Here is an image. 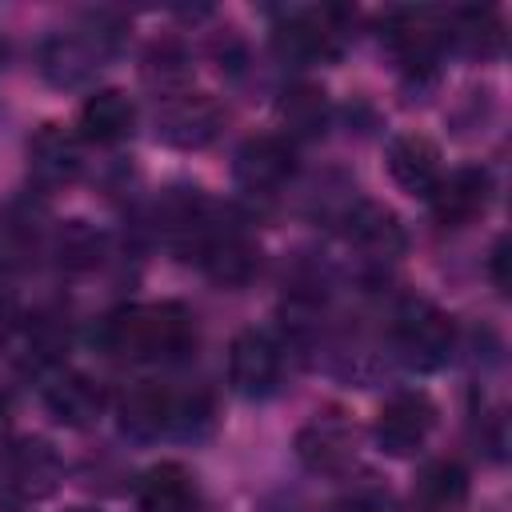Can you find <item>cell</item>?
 Listing matches in <instances>:
<instances>
[{"mask_svg": "<svg viewBox=\"0 0 512 512\" xmlns=\"http://www.w3.org/2000/svg\"><path fill=\"white\" fill-rule=\"evenodd\" d=\"M96 344L116 360H184L196 348V316L176 304H124L96 324Z\"/></svg>", "mask_w": 512, "mask_h": 512, "instance_id": "1", "label": "cell"}, {"mask_svg": "<svg viewBox=\"0 0 512 512\" xmlns=\"http://www.w3.org/2000/svg\"><path fill=\"white\" fill-rule=\"evenodd\" d=\"M116 40H120V24L108 20L104 12L100 16H84L80 24L72 28H60L48 44H44V76L60 88H76L84 80H92L108 56L116 52Z\"/></svg>", "mask_w": 512, "mask_h": 512, "instance_id": "2", "label": "cell"}, {"mask_svg": "<svg viewBox=\"0 0 512 512\" xmlns=\"http://www.w3.org/2000/svg\"><path fill=\"white\" fill-rule=\"evenodd\" d=\"M392 348L396 356L416 368V372H432L440 368L452 348H456V328L448 320V312H440L432 300L408 296L400 300V308L392 312Z\"/></svg>", "mask_w": 512, "mask_h": 512, "instance_id": "3", "label": "cell"}, {"mask_svg": "<svg viewBox=\"0 0 512 512\" xmlns=\"http://www.w3.org/2000/svg\"><path fill=\"white\" fill-rule=\"evenodd\" d=\"M192 260L220 288H244L256 276V268H260V248H256V240L248 236V228L240 220L212 212V220H208V228H204Z\"/></svg>", "mask_w": 512, "mask_h": 512, "instance_id": "4", "label": "cell"}, {"mask_svg": "<svg viewBox=\"0 0 512 512\" xmlns=\"http://www.w3.org/2000/svg\"><path fill=\"white\" fill-rule=\"evenodd\" d=\"M344 32H348V12L344 8H300V12H288L276 24L272 44L284 60L316 64V60H332L340 52Z\"/></svg>", "mask_w": 512, "mask_h": 512, "instance_id": "5", "label": "cell"}, {"mask_svg": "<svg viewBox=\"0 0 512 512\" xmlns=\"http://www.w3.org/2000/svg\"><path fill=\"white\" fill-rule=\"evenodd\" d=\"M436 404L428 400V392L420 388H404V392H392L380 412H376V424H372V436L380 444V452L388 456H412L428 444L432 428H436Z\"/></svg>", "mask_w": 512, "mask_h": 512, "instance_id": "6", "label": "cell"}, {"mask_svg": "<svg viewBox=\"0 0 512 512\" xmlns=\"http://www.w3.org/2000/svg\"><path fill=\"white\" fill-rule=\"evenodd\" d=\"M284 348L264 328H244L228 348V384L244 400H264L280 388Z\"/></svg>", "mask_w": 512, "mask_h": 512, "instance_id": "7", "label": "cell"}, {"mask_svg": "<svg viewBox=\"0 0 512 512\" xmlns=\"http://www.w3.org/2000/svg\"><path fill=\"white\" fill-rule=\"evenodd\" d=\"M384 40L408 72H432L448 44V16L436 8H396L384 20Z\"/></svg>", "mask_w": 512, "mask_h": 512, "instance_id": "8", "label": "cell"}, {"mask_svg": "<svg viewBox=\"0 0 512 512\" xmlns=\"http://www.w3.org/2000/svg\"><path fill=\"white\" fill-rule=\"evenodd\" d=\"M296 456L316 476H344L356 460V424L344 412H316L296 432Z\"/></svg>", "mask_w": 512, "mask_h": 512, "instance_id": "9", "label": "cell"}, {"mask_svg": "<svg viewBox=\"0 0 512 512\" xmlns=\"http://www.w3.org/2000/svg\"><path fill=\"white\" fill-rule=\"evenodd\" d=\"M236 184L248 196H276L296 176V148L288 136H252L236 152Z\"/></svg>", "mask_w": 512, "mask_h": 512, "instance_id": "10", "label": "cell"}, {"mask_svg": "<svg viewBox=\"0 0 512 512\" xmlns=\"http://www.w3.org/2000/svg\"><path fill=\"white\" fill-rule=\"evenodd\" d=\"M340 224H344L348 244L360 252V260L384 268V264L404 256L408 236H404V224H400V216L392 208H384L376 200H356Z\"/></svg>", "mask_w": 512, "mask_h": 512, "instance_id": "11", "label": "cell"}, {"mask_svg": "<svg viewBox=\"0 0 512 512\" xmlns=\"http://www.w3.org/2000/svg\"><path fill=\"white\" fill-rule=\"evenodd\" d=\"M224 124V112L204 92H172L164 96V108L156 116V136L172 148H204Z\"/></svg>", "mask_w": 512, "mask_h": 512, "instance_id": "12", "label": "cell"}, {"mask_svg": "<svg viewBox=\"0 0 512 512\" xmlns=\"http://www.w3.org/2000/svg\"><path fill=\"white\" fill-rule=\"evenodd\" d=\"M488 200H492V176L484 168H472V164L440 176V184L428 196L432 216H436L440 228H464V224H472L476 216H484Z\"/></svg>", "mask_w": 512, "mask_h": 512, "instance_id": "13", "label": "cell"}, {"mask_svg": "<svg viewBox=\"0 0 512 512\" xmlns=\"http://www.w3.org/2000/svg\"><path fill=\"white\" fill-rule=\"evenodd\" d=\"M4 476H8V488H16L24 500H44L60 488L64 480V464L56 456V448L48 440H20L8 448L4 456Z\"/></svg>", "mask_w": 512, "mask_h": 512, "instance_id": "14", "label": "cell"}, {"mask_svg": "<svg viewBox=\"0 0 512 512\" xmlns=\"http://www.w3.org/2000/svg\"><path fill=\"white\" fill-rule=\"evenodd\" d=\"M116 416H120V432L132 436V440H156L160 432H172V416H176V396L152 380H136L120 404H116Z\"/></svg>", "mask_w": 512, "mask_h": 512, "instance_id": "15", "label": "cell"}, {"mask_svg": "<svg viewBox=\"0 0 512 512\" xmlns=\"http://www.w3.org/2000/svg\"><path fill=\"white\" fill-rule=\"evenodd\" d=\"M136 508L140 512H200V484L184 464L160 460L140 476Z\"/></svg>", "mask_w": 512, "mask_h": 512, "instance_id": "16", "label": "cell"}, {"mask_svg": "<svg viewBox=\"0 0 512 512\" xmlns=\"http://www.w3.org/2000/svg\"><path fill=\"white\" fill-rule=\"evenodd\" d=\"M388 172L392 180L412 192V196H432V188L440 184L444 168H440V148L420 136V132H404L388 140Z\"/></svg>", "mask_w": 512, "mask_h": 512, "instance_id": "17", "label": "cell"}, {"mask_svg": "<svg viewBox=\"0 0 512 512\" xmlns=\"http://www.w3.org/2000/svg\"><path fill=\"white\" fill-rule=\"evenodd\" d=\"M468 472L460 460H428L408 492V512H464Z\"/></svg>", "mask_w": 512, "mask_h": 512, "instance_id": "18", "label": "cell"}, {"mask_svg": "<svg viewBox=\"0 0 512 512\" xmlns=\"http://www.w3.org/2000/svg\"><path fill=\"white\" fill-rule=\"evenodd\" d=\"M28 160H32V180L40 188H60L72 184L80 172V144L60 124H44L28 144Z\"/></svg>", "mask_w": 512, "mask_h": 512, "instance_id": "19", "label": "cell"}, {"mask_svg": "<svg viewBox=\"0 0 512 512\" xmlns=\"http://www.w3.org/2000/svg\"><path fill=\"white\" fill-rule=\"evenodd\" d=\"M44 404L52 412V420H60L64 428H88L100 420L104 412V392L92 376L84 372H60L48 388H44Z\"/></svg>", "mask_w": 512, "mask_h": 512, "instance_id": "20", "label": "cell"}, {"mask_svg": "<svg viewBox=\"0 0 512 512\" xmlns=\"http://www.w3.org/2000/svg\"><path fill=\"white\" fill-rule=\"evenodd\" d=\"M136 128V104L120 88H100L80 108V136L92 144H120Z\"/></svg>", "mask_w": 512, "mask_h": 512, "instance_id": "21", "label": "cell"}, {"mask_svg": "<svg viewBox=\"0 0 512 512\" xmlns=\"http://www.w3.org/2000/svg\"><path fill=\"white\" fill-rule=\"evenodd\" d=\"M276 116H280V128L292 136V140H316L324 136L328 128V92L312 80H296L280 92V104H276Z\"/></svg>", "mask_w": 512, "mask_h": 512, "instance_id": "22", "label": "cell"}, {"mask_svg": "<svg viewBox=\"0 0 512 512\" xmlns=\"http://www.w3.org/2000/svg\"><path fill=\"white\" fill-rule=\"evenodd\" d=\"M448 44L468 56H496L504 48V20L496 8H460L448 16Z\"/></svg>", "mask_w": 512, "mask_h": 512, "instance_id": "23", "label": "cell"}, {"mask_svg": "<svg viewBox=\"0 0 512 512\" xmlns=\"http://www.w3.org/2000/svg\"><path fill=\"white\" fill-rule=\"evenodd\" d=\"M100 252H104V240L96 228H88L84 220H68L60 232H56V260L64 268H96L100 264Z\"/></svg>", "mask_w": 512, "mask_h": 512, "instance_id": "24", "label": "cell"}, {"mask_svg": "<svg viewBox=\"0 0 512 512\" xmlns=\"http://www.w3.org/2000/svg\"><path fill=\"white\" fill-rule=\"evenodd\" d=\"M28 344L40 360H60L72 344V332H68V316L64 312H36L28 320Z\"/></svg>", "mask_w": 512, "mask_h": 512, "instance_id": "25", "label": "cell"}, {"mask_svg": "<svg viewBox=\"0 0 512 512\" xmlns=\"http://www.w3.org/2000/svg\"><path fill=\"white\" fill-rule=\"evenodd\" d=\"M336 512H392V500H388V488L360 480L336 500Z\"/></svg>", "mask_w": 512, "mask_h": 512, "instance_id": "26", "label": "cell"}, {"mask_svg": "<svg viewBox=\"0 0 512 512\" xmlns=\"http://www.w3.org/2000/svg\"><path fill=\"white\" fill-rule=\"evenodd\" d=\"M16 328H20V304H16V296H12V292H4V288H0V344H4Z\"/></svg>", "mask_w": 512, "mask_h": 512, "instance_id": "27", "label": "cell"}, {"mask_svg": "<svg viewBox=\"0 0 512 512\" xmlns=\"http://www.w3.org/2000/svg\"><path fill=\"white\" fill-rule=\"evenodd\" d=\"M504 264H508V240L500 236L496 248H492V260H488V268H492V284H496L500 292H508V272H504Z\"/></svg>", "mask_w": 512, "mask_h": 512, "instance_id": "28", "label": "cell"}, {"mask_svg": "<svg viewBox=\"0 0 512 512\" xmlns=\"http://www.w3.org/2000/svg\"><path fill=\"white\" fill-rule=\"evenodd\" d=\"M72 512H96V508H72Z\"/></svg>", "mask_w": 512, "mask_h": 512, "instance_id": "29", "label": "cell"}]
</instances>
